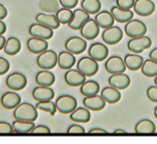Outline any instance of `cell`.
I'll list each match as a JSON object with an SVG mask.
<instances>
[{
  "label": "cell",
  "instance_id": "obj_1",
  "mask_svg": "<svg viewBox=\"0 0 157 144\" xmlns=\"http://www.w3.org/2000/svg\"><path fill=\"white\" fill-rule=\"evenodd\" d=\"M13 116L16 120L34 122L38 117V112L34 105L30 103H21L13 112Z\"/></svg>",
  "mask_w": 157,
  "mask_h": 144
},
{
  "label": "cell",
  "instance_id": "obj_2",
  "mask_svg": "<svg viewBox=\"0 0 157 144\" xmlns=\"http://www.w3.org/2000/svg\"><path fill=\"white\" fill-rule=\"evenodd\" d=\"M77 69L82 72L85 77H92L98 72L99 65L97 61H95L89 55L82 56L77 62Z\"/></svg>",
  "mask_w": 157,
  "mask_h": 144
},
{
  "label": "cell",
  "instance_id": "obj_3",
  "mask_svg": "<svg viewBox=\"0 0 157 144\" xmlns=\"http://www.w3.org/2000/svg\"><path fill=\"white\" fill-rule=\"evenodd\" d=\"M36 63L40 68L50 70L57 65V54L53 50L46 49L38 55Z\"/></svg>",
  "mask_w": 157,
  "mask_h": 144
},
{
  "label": "cell",
  "instance_id": "obj_4",
  "mask_svg": "<svg viewBox=\"0 0 157 144\" xmlns=\"http://www.w3.org/2000/svg\"><path fill=\"white\" fill-rule=\"evenodd\" d=\"M151 45V40L150 37L146 35H142L140 37L130 38L128 42V49L133 54H140L144 50L150 48Z\"/></svg>",
  "mask_w": 157,
  "mask_h": 144
},
{
  "label": "cell",
  "instance_id": "obj_5",
  "mask_svg": "<svg viewBox=\"0 0 157 144\" xmlns=\"http://www.w3.org/2000/svg\"><path fill=\"white\" fill-rule=\"evenodd\" d=\"M55 104L58 112L62 114H70L72 111H74L77 108L78 103L75 97L71 95L64 94L56 99Z\"/></svg>",
  "mask_w": 157,
  "mask_h": 144
},
{
  "label": "cell",
  "instance_id": "obj_6",
  "mask_svg": "<svg viewBox=\"0 0 157 144\" xmlns=\"http://www.w3.org/2000/svg\"><path fill=\"white\" fill-rule=\"evenodd\" d=\"M124 31L128 37L135 38L145 35L147 32V26L141 21L132 19L126 23Z\"/></svg>",
  "mask_w": 157,
  "mask_h": 144
},
{
  "label": "cell",
  "instance_id": "obj_7",
  "mask_svg": "<svg viewBox=\"0 0 157 144\" xmlns=\"http://www.w3.org/2000/svg\"><path fill=\"white\" fill-rule=\"evenodd\" d=\"M66 51L73 54L74 55L83 53L87 48V42L84 38L78 36H72L65 43Z\"/></svg>",
  "mask_w": 157,
  "mask_h": 144
},
{
  "label": "cell",
  "instance_id": "obj_8",
  "mask_svg": "<svg viewBox=\"0 0 157 144\" xmlns=\"http://www.w3.org/2000/svg\"><path fill=\"white\" fill-rule=\"evenodd\" d=\"M105 68L111 75L124 73L127 69L123 58L119 55H112L108 57L105 63Z\"/></svg>",
  "mask_w": 157,
  "mask_h": 144
},
{
  "label": "cell",
  "instance_id": "obj_9",
  "mask_svg": "<svg viewBox=\"0 0 157 144\" xmlns=\"http://www.w3.org/2000/svg\"><path fill=\"white\" fill-rule=\"evenodd\" d=\"M123 38V31L117 26H111L104 29L102 33V39L105 44L109 45H114L118 44Z\"/></svg>",
  "mask_w": 157,
  "mask_h": 144
},
{
  "label": "cell",
  "instance_id": "obj_10",
  "mask_svg": "<svg viewBox=\"0 0 157 144\" xmlns=\"http://www.w3.org/2000/svg\"><path fill=\"white\" fill-rule=\"evenodd\" d=\"M6 84L12 91H21L27 85V78L21 72H13L6 79Z\"/></svg>",
  "mask_w": 157,
  "mask_h": 144
},
{
  "label": "cell",
  "instance_id": "obj_11",
  "mask_svg": "<svg viewBox=\"0 0 157 144\" xmlns=\"http://www.w3.org/2000/svg\"><path fill=\"white\" fill-rule=\"evenodd\" d=\"M80 32L82 38L85 40H94L100 33V27L94 19H89L80 29Z\"/></svg>",
  "mask_w": 157,
  "mask_h": 144
},
{
  "label": "cell",
  "instance_id": "obj_12",
  "mask_svg": "<svg viewBox=\"0 0 157 144\" xmlns=\"http://www.w3.org/2000/svg\"><path fill=\"white\" fill-rule=\"evenodd\" d=\"M29 33L31 37H35L43 40H49L54 35V30L42 25L40 23H33L29 27Z\"/></svg>",
  "mask_w": 157,
  "mask_h": 144
},
{
  "label": "cell",
  "instance_id": "obj_13",
  "mask_svg": "<svg viewBox=\"0 0 157 144\" xmlns=\"http://www.w3.org/2000/svg\"><path fill=\"white\" fill-rule=\"evenodd\" d=\"M89 56L94 59L97 62L104 61L107 58L109 50L105 44L102 43H94L90 45L88 49Z\"/></svg>",
  "mask_w": 157,
  "mask_h": 144
},
{
  "label": "cell",
  "instance_id": "obj_14",
  "mask_svg": "<svg viewBox=\"0 0 157 144\" xmlns=\"http://www.w3.org/2000/svg\"><path fill=\"white\" fill-rule=\"evenodd\" d=\"M132 9L139 16L148 17L154 12L155 4L151 0H135Z\"/></svg>",
  "mask_w": 157,
  "mask_h": 144
},
{
  "label": "cell",
  "instance_id": "obj_15",
  "mask_svg": "<svg viewBox=\"0 0 157 144\" xmlns=\"http://www.w3.org/2000/svg\"><path fill=\"white\" fill-rule=\"evenodd\" d=\"M90 19V15L85 12L82 9H75L73 10V15L70 21L67 23V26L75 31H78L82 28V26Z\"/></svg>",
  "mask_w": 157,
  "mask_h": 144
},
{
  "label": "cell",
  "instance_id": "obj_16",
  "mask_svg": "<svg viewBox=\"0 0 157 144\" xmlns=\"http://www.w3.org/2000/svg\"><path fill=\"white\" fill-rule=\"evenodd\" d=\"M64 80L67 85L72 87H78L81 86L86 81V77L78 69L70 68L66 71L64 75Z\"/></svg>",
  "mask_w": 157,
  "mask_h": 144
},
{
  "label": "cell",
  "instance_id": "obj_17",
  "mask_svg": "<svg viewBox=\"0 0 157 144\" xmlns=\"http://www.w3.org/2000/svg\"><path fill=\"white\" fill-rule=\"evenodd\" d=\"M130 78L125 73L112 74L108 79L109 86L114 87L117 90H125L130 85Z\"/></svg>",
  "mask_w": 157,
  "mask_h": 144
},
{
  "label": "cell",
  "instance_id": "obj_18",
  "mask_svg": "<svg viewBox=\"0 0 157 144\" xmlns=\"http://www.w3.org/2000/svg\"><path fill=\"white\" fill-rule=\"evenodd\" d=\"M0 102H1V104L4 108L11 110V109H15L21 103V98L14 91L7 92L1 96Z\"/></svg>",
  "mask_w": 157,
  "mask_h": 144
},
{
  "label": "cell",
  "instance_id": "obj_19",
  "mask_svg": "<svg viewBox=\"0 0 157 144\" xmlns=\"http://www.w3.org/2000/svg\"><path fill=\"white\" fill-rule=\"evenodd\" d=\"M82 103L88 110H92V111H100L105 107V104H106L105 101L102 98V96L98 94L84 97Z\"/></svg>",
  "mask_w": 157,
  "mask_h": 144
},
{
  "label": "cell",
  "instance_id": "obj_20",
  "mask_svg": "<svg viewBox=\"0 0 157 144\" xmlns=\"http://www.w3.org/2000/svg\"><path fill=\"white\" fill-rule=\"evenodd\" d=\"M33 98L37 102L50 101L55 97V92L51 87L38 86L33 90Z\"/></svg>",
  "mask_w": 157,
  "mask_h": 144
},
{
  "label": "cell",
  "instance_id": "obj_21",
  "mask_svg": "<svg viewBox=\"0 0 157 144\" xmlns=\"http://www.w3.org/2000/svg\"><path fill=\"white\" fill-rule=\"evenodd\" d=\"M35 21L37 23L44 25L52 30H56L60 26L56 17L55 14H48V13H38L35 17Z\"/></svg>",
  "mask_w": 157,
  "mask_h": 144
},
{
  "label": "cell",
  "instance_id": "obj_22",
  "mask_svg": "<svg viewBox=\"0 0 157 144\" xmlns=\"http://www.w3.org/2000/svg\"><path fill=\"white\" fill-rule=\"evenodd\" d=\"M26 45H27L28 50L31 53L36 54V55H39L42 52L48 49V43L46 40H43V39H39L35 37L29 38Z\"/></svg>",
  "mask_w": 157,
  "mask_h": 144
},
{
  "label": "cell",
  "instance_id": "obj_23",
  "mask_svg": "<svg viewBox=\"0 0 157 144\" xmlns=\"http://www.w3.org/2000/svg\"><path fill=\"white\" fill-rule=\"evenodd\" d=\"M76 60V56L67 51H62L57 55V65L60 68L65 70L73 67Z\"/></svg>",
  "mask_w": 157,
  "mask_h": 144
},
{
  "label": "cell",
  "instance_id": "obj_24",
  "mask_svg": "<svg viewBox=\"0 0 157 144\" xmlns=\"http://www.w3.org/2000/svg\"><path fill=\"white\" fill-rule=\"evenodd\" d=\"M110 12L115 21H117L119 23H127L128 21L132 20L134 16V13L131 9H122L117 6L113 7Z\"/></svg>",
  "mask_w": 157,
  "mask_h": 144
},
{
  "label": "cell",
  "instance_id": "obj_25",
  "mask_svg": "<svg viewBox=\"0 0 157 144\" xmlns=\"http://www.w3.org/2000/svg\"><path fill=\"white\" fill-rule=\"evenodd\" d=\"M35 81L39 86L51 87L56 81V77L50 70L42 69L41 71L37 72L35 76Z\"/></svg>",
  "mask_w": 157,
  "mask_h": 144
},
{
  "label": "cell",
  "instance_id": "obj_26",
  "mask_svg": "<svg viewBox=\"0 0 157 144\" xmlns=\"http://www.w3.org/2000/svg\"><path fill=\"white\" fill-rule=\"evenodd\" d=\"M125 66L127 68H128L131 71H137L139 69H140L142 63L144 61L143 57L138 54H128L125 55V57L123 58Z\"/></svg>",
  "mask_w": 157,
  "mask_h": 144
},
{
  "label": "cell",
  "instance_id": "obj_27",
  "mask_svg": "<svg viewBox=\"0 0 157 144\" xmlns=\"http://www.w3.org/2000/svg\"><path fill=\"white\" fill-rule=\"evenodd\" d=\"M94 21H96L98 26L103 29L111 27L115 23V20L111 12L107 10H100L98 13H96L94 17Z\"/></svg>",
  "mask_w": 157,
  "mask_h": 144
},
{
  "label": "cell",
  "instance_id": "obj_28",
  "mask_svg": "<svg viewBox=\"0 0 157 144\" xmlns=\"http://www.w3.org/2000/svg\"><path fill=\"white\" fill-rule=\"evenodd\" d=\"M101 96L105 101V103L113 104H116L120 101L121 93L119 90H117L114 87L107 86V87H105L101 91Z\"/></svg>",
  "mask_w": 157,
  "mask_h": 144
},
{
  "label": "cell",
  "instance_id": "obj_29",
  "mask_svg": "<svg viewBox=\"0 0 157 144\" xmlns=\"http://www.w3.org/2000/svg\"><path fill=\"white\" fill-rule=\"evenodd\" d=\"M69 118L78 123H87L91 119V112L86 107H78L70 113Z\"/></svg>",
  "mask_w": 157,
  "mask_h": 144
},
{
  "label": "cell",
  "instance_id": "obj_30",
  "mask_svg": "<svg viewBox=\"0 0 157 144\" xmlns=\"http://www.w3.org/2000/svg\"><path fill=\"white\" fill-rule=\"evenodd\" d=\"M155 131V124L150 119H141L135 126V132L137 134H153Z\"/></svg>",
  "mask_w": 157,
  "mask_h": 144
},
{
  "label": "cell",
  "instance_id": "obj_31",
  "mask_svg": "<svg viewBox=\"0 0 157 144\" xmlns=\"http://www.w3.org/2000/svg\"><path fill=\"white\" fill-rule=\"evenodd\" d=\"M81 93L84 96H93L100 92V85L95 81H85L80 88Z\"/></svg>",
  "mask_w": 157,
  "mask_h": 144
},
{
  "label": "cell",
  "instance_id": "obj_32",
  "mask_svg": "<svg viewBox=\"0 0 157 144\" xmlns=\"http://www.w3.org/2000/svg\"><path fill=\"white\" fill-rule=\"evenodd\" d=\"M21 49V43L17 37H10L6 39V43L4 45V52L9 55H17Z\"/></svg>",
  "mask_w": 157,
  "mask_h": 144
},
{
  "label": "cell",
  "instance_id": "obj_33",
  "mask_svg": "<svg viewBox=\"0 0 157 144\" xmlns=\"http://www.w3.org/2000/svg\"><path fill=\"white\" fill-rule=\"evenodd\" d=\"M81 7V9H82L89 15H95L101 10L102 4L100 0H82Z\"/></svg>",
  "mask_w": 157,
  "mask_h": 144
},
{
  "label": "cell",
  "instance_id": "obj_34",
  "mask_svg": "<svg viewBox=\"0 0 157 144\" xmlns=\"http://www.w3.org/2000/svg\"><path fill=\"white\" fill-rule=\"evenodd\" d=\"M142 74L148 78H154L157 75V62L149 58L143 61L140 67Z\"/></svg>",
  "mask_w": 157,
  "mask_h": 144
},
{
  "label": "cell",
  "instance_id": "obj_35",
  "mask_svg": "<svg viewBox=\"0 0 157 144\" xmlns=\"http://www.w3.org/2000/svg\"><path fill=\"white\" fill-rule=\"evenodd\" d=\"M38 6L44 13L48 14H56V12L60 9L58 0H41Z\"/></svg>",
  "mask_w": 157,
  "mask_h": 144
},
{
  "label": "cell",
  "instance_id": "obj_36",
  "mask_svg": "<svg viewBox=\"0 0 157 144\" xmlns=\"http://www.w3.org/2000/svg\"><path fill=\"white\" fill-rule=\"evenodd\" d=\"M33 122H26L21 120H15L12 123V128L14 132L17 133H29L34 127Z\"/></svg>",
  "mask_w": 157,
  "mask_h": 144
},
{
  "label": "cell",
  "instance_id": "obj_37",
  "mask_svg": "<svg viewBox=\"0 0 157 144\" xmlns=\"http://www.w3.org/2000/svg\"><path fill=\"white\" fill-rule=\"evenodd\" d=\"M56 17L60 24H67L73 15V10L70 9H66V8H60L56 12Z\"/></svg>",
  "mask_w": 157,
  "mask_h": 144
},
{
  "label": "cell",
  "instance_id": "obj_38",
  "mask_svg": "<svg viewBox=\"0 0 157 144\" xmlns=\"http://www.w3.org/2000/svg\"><path fill=\"white\" fill-rule=\"evenodd\" d=\"M37 110H42L44 112H48L51 116H54L56 112V107L55 103L50 100V101H43V102H38L35 105Z\"/></svg>",
  "mask_w": 157,
  "mask_h": 144
},
{
  "label": "cell",
  "instance_id": "obj_39",
  "mask_svg": "<svg viewBox=\"0 0 157 144\" xmlns=\"http://www.w3.org/2000/svg\"><path fill=\"white\" fill-rule=\"evenodd\" d=\"M135 0H116L117 7L122 9H131L133 8Z\"/></svg>",
  "mask_w": 157,
  "mask_h": 144
},
{
  "label": "cell",
  "instance_id": "obj_40",
  "mask_svg": "<svg viewBox=\"0 0 157 144\" xmlns=\"http://www.w3.org/2000/svg\"><path fill=\"white\" fill-rule=\"evenodd\" d=\"M67 133H68V134H77V135H78V134H84L85 133V129L81 125L74 124V125H71V126H69L67 127Z\"/></svg>",
  "mask_w": 157,
  "mask_h": 144
},
{
  "label": "cell",
  "instance_id": "obj_41",
  "mask_svg": "<svg viewBox=\"0 0 157 144\" xmlns=\"http://www.w3.org/2000/svg\"><path fill=\"white\" fill-rule=\"evenodd\" d=\"M10 64L9 60L3 56H0V75H5L10 70Z\"/></svg>",
  "mask_w": 157,
  "mask_h": 144
},
{
  "label": "cell",
  "instance_id": "obj_42",
  "mask_svg": "<svg viewBox=\"0 0 157 144\" xmlns=\"http://www.w3.org/2000/svg\"><path fill=\"white\" fill-rule=\"evenodd\" d=\"M148 99L152 103H157V86H150L146 92Z\"/></svg>",
  "mask_w": 157,
  "mask_h": 144
},
{
  "label": "cell",
  "instance_id": "obj_43",
  "mask_svg": "<svg viewBox=\"0 0 157 144\" xmlns=\"http://www.w3.org/2000/svg\"><path fill=\"white\" fill-rule=\"evenodd\" d=\"M58 2L61 6V8H66V9H74L78 5V0H58Z\"/></svg>",
  "mask_w": 157,
  "mask_h": 144
},
{
  "label": "cell",
  "instance_id": "obj_44",
  "mask_svg": "<svg viewBox=\"0 0 157 144\" xmlns=\"http://www.w3.org/2000/svg\"><path fill=\"white\" fill-rule=\"evenodd\" d=\"M31 132L33 134H50L51 130L46 126L39 125V126H34V127L33 128V130Z\"/></svg>",
  "mask_w": 157,
  "mask_h": 144
},
{
  "label": "cell",
  "instance_id": "obj_45",
  "mask_svg": "<svg viewBox=\"0 0 157 144\" xmlns=\"http://www.w3.org/2000/svg\"><path fill=\"white\" fill-rule=\"evenodd\" d=\"M13 132L12 125L6 121H0V134H9Z\"/></svg>",
  "mask_w": 157,
  "mask_h": 144
},
{
  "label": "cell",
  "instance_id": "obj_46",
  "mask_svg": "<svg viewBox=\"0 0 157 144\" xmlns=\"http://www.w3.org/2000/svg\"><path fill=\"white\" fill-rule=\"evenodd\" d=\"M7 16H8V9L4 5L0 3V20L3 21Z\"/></svg>",
  "mask_w": 157,
  "mask_h": 144
},
{
  "label": "cell",
  "instance_id": "obj_47",
  "mask_svg": "<svg viewBox=\"0 0 157 144\" xmlns=\"http://www.w3.org/2000/svg\"><path fill=\"white\" fill-rule=\"evenodd\" d=\"M89 134H107V131L103 129V128H93L91 130H89Z\"/></svg>",
  "mask_w": 157,
  "mask_h": 144
},
{
  "label": "cell",
  "instance_id": "obj_48",
  "mask_svg": "<svg viewBox=\"0 0 157 144\" xmlns=\"http://www.w3.org/2000/svg\"><path fill=\"white\" fill-rule=\"evenodd\" d=\"M149 56H150L151 59H152V60H154V61L157 62V47L153 48V49L150 52Z\"/></svg>",
  "mask_w": 157,
  "mask_h": 144
},
{
  "label": "cell",
  "instance_id": "obj_49",
  "mask_svg": "<svg viewBox=\"0 0 157 144\" xmlns=\"http://www.w3.org/2000/svg\"><path fill=\"white\" fill-rule=\"evenodd\" d=\"M7 31V25L3 21L0 20V35H3Z\"/></svg>",
  "mask_w": 157,
  "mask_h": 144
},
{
  "label": "cell",
  "instance_id": "obj_50",
  "mask_svg": "<svg viewBox=\"0 0 157 144\" xmlns=\"http://www.w3.org/2000/svg\"><path fill=\"white\" fill-rule=\"evenodd\" d=\"M5 43H6V38L3 35H0V50H2L4 48Z\"/></svg>",
  "mask_w": 157,
  "mask_h": 144
},
{
  "label": "cell",
  "instance_id": "obj_51",
  "mask_svg": "<svg viewBox=\"0 0 157 144\" xmlns=\"http://www.w3.org/2000/svg\"><path fill=\"white\" fill-rule=\"evenodd\" d=\"M114 133H115V134H118V133L126 134V133H127V131H126V130H123V129H117V130H115V131H114Z\"/></svg>",
  "mask_w": 157,
  "mask_h": 144
},
{
  "label": "cell",
  "instance_id": "obj_52",
  "mask_svg": "<svg viewBox=\"0 0 157 144\" xmlns=\"http://www.w3.org/2000/svg\"><path fill=\"white\" fill-rule=\"evenodd\" d=\"M153 114H154V116L156 117V119H157V106L154 108V110H153Z\"/></svg>",
  "mask_w": 157,
  "mask_h": 144
},
{
  "label": "cell",
  "instance_id": "obj_53",
  "mask_svg": "<svg viewBox=\"0 0 157 144\" xmlns=\"http://www.w3.org/2000/svg\"><path fill=\"white\" fill-rule=\"evenodd\" d=\"M154 83H155V85L157 86V75L154 77Z\"/></svg>",
  "mask_w": 157,
  "mask_h": 144
}]
</instances>
